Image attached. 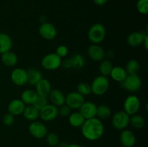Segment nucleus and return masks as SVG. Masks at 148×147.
Masks as SVG:
<instances>
[{
    "label": "nucleus",
    "mask_w": 148,
    "mask_h": 147,
    "mask_svg": "<svg viewBox=\"0 0 148 147\" xmlns=\"http://www.w3.org/2000/svg\"><path fill=\"white\" fill-rule=\"evenodd\" d=\"M103 123L98 118L85 120L81 126V132L85 138L88 141H94L100 139L104 133Z\"/></svg>",
    "instance_id": "obj_1"
},
{
    "label": "nucleus",
    "mask_w": 148,
    "mask_h": 147,
    "mask_svg": "<svg viewBox=\"0 0 148 147\" xmlns=\"http://www.w3.org/2000/svg\"><path fill=\"white\" fill-rule=\"evenodd\" d=\"M106 28L103 24L95 23L90 27L88 33V39L93 44H98L103 41L106 37Z\"/></svg>",
    "instance_id": "obj_2"
},
{
    "label": "nucleus",
    "mask_w": 148,
    "mask_h": 147,
    "mask_svg": "<svg viewBox=\"0 0 148 147\" xmlns=\"http://www.w3.org/2000/svg\"><path fill=\"white\" fill-rule=\"evenodd\" d=\"M109 85V80L106 76L102 75L96 76L90 85L92 93L98 96L103 95L108 90Z\"/></svg>",
    "instance_id": "obj_3"
},
{
    "label": "nucleus",
    "mask_w": 148,
    "mask_h": 147,
    "mask_svg": "<svg viewBox=\"0 0 148 147\" xmlns=\"http://www.w3.org/2000/svg\"><path fill=\"white\" fill-rule=\"evenodd\" d=\"M62 59L55 53L46 55L41 60V66L48 71H54L61 67Z\"/></svg>",
    "instance_id": "obj_4"
},
{
    "label": "nucleus",
    "mask_w": 148,
    "mask_h": 147,
    "mask_svg": "<svg viewBox=\"0 0 148 147\" xmlns=\"http://www.w3.org/2000/svg\"><path fill=\"white\" fill-rule=\"evenodd\" d=\"M121 86L130 92H136L141 88L142 80L137 74L127 75L126 79L121 82Z\"/></svg>",
    "instance_id": "obj_5"
},
{
    "label": "nucleus",
    "mask_w": 148,
    "mask_h": 147,
    "mask_svg": "<svg viewBox=\"0 0 148 147\" xmlns=\"http://www.w3.org/2000/svg\"><path fill=\"white\" fill-rule=\"evenodd\" d=\"M140 108V99L134 95H129L124 102V111L130 116L137 114Z\"/></svg>",
    "instance_id": "obj_6"
},
{
    "label": "nucleus",
    "mask_w": 148,
    "mask_h": 147,
    "mask_svg": "<svg viewBox=\"0 0 148 147\" xmlns=\"http://www.w3.org/2000/svg\"><path fill=\"white\" fill-rule=\"evenodd\" d=\"M130 116L124 111L116 112L112 117V125L116 129L122 130L125 129L130 125Z\"/></svg>",
    "instance_id": "obj_7"
},
{
    "label": "nucleus",
    "mask_w": 148,
    "mask_h": 147,
    "mask_svg": "<svg viewBox=\"0 0 148 147\" xmlns=\"http://www.w3.org/2000/svg\"><path fill=\"white\" fill-rule=\"evenodd\" d=\"M28 131L32 136L38 139H41L46 137L48 133V128L42 122L35 120L30 122L28 127Z\"/></svg>",
    "instance_id": "obj_8"
},
{
    "label": "nucleus",
    "mask_w": 148,
    "mask_h": 147,
    "mask_svg": "<svg viewBox=\"0 0 148 147\" xmlns=\"http://www.w3.org/2000/svg\"><path fill=\"white\" fill-rule=\"evenodd\" d=\"M85 101V97L77 92H72L66 96L65 104L69 106L71 110H79Z\"/></svg>",
    "instance_id": "obj_9"
},
{
    "label": "nucleus",
    "mask_w": 148,
    "mask_h": 147,
    "mask_svg": "<svg viewBox=\"0 0 148 147\" xmlns=\"http://www.w3.org/2000/svg\"><path fill=\"white\" fill-rule=\"evenodd\" d=\"M38 33L43 39L47 40H53L57 35V30L53 24L43 22L38 28Z\"/></svg>",
    "instance_id": "obj_10"
},
{
    "label": "nucleus",
    "mask_w": 148,
    "mask_h": 147,
    "mask_svg": "<svg viewBox=\"0 0 148 147\" xmlns=\"http://www.w3.org/2000/svg\"><path fill=\"white\" fill-rule=\"evenodd\" d=\"M59 115L58 107L53 104H48L40 110V118L46 122H49L56 119Z\"/></svg>",
    "instance_id": "obj_11"
},
{
    "label": "nucleus",
    "mask_w": 148,
    "mask_h": 147,
    "mask_svg": "<svg viewBox=\"0 0 148 147\" xmlns=\"http://www.w3.org/2000/svg\"><path fill=\"white\" fill-rule=\"evenodd\" d=\"M12 82L18 86H22L27 83V71L22 68H17L12 71L10 75Z\"/></svg>",
    "instance_id": "obj_12"
},
{
    "label": "nucleus",
    "mask_w": 148,
    "mask_h": 147,
    "mask_svg": "<svg viewBox=\"0 0 148 147\" xmlns=\"http://www.w3.org/2000/svg\"><path fill=\"white\" fill-rule=\"evenodd\" d=\"M97 106L94 102L90 101H87L84 102L82 106L79 108V112L82 114L85 120L96 117Z\"/></svg>",
    "instance_id": "obj_13"
},
{
    "label": "nucleus",
    "mask_w": 148,
    "mask_h": 147,
    "mask_svg": "<svg viewBox=\"0 0 148 147\" xmlns=\"http://www.w3.org/2000/svg\"><path fill=\"white\" fill-rule=\"evenodd\" d=\"M120 142L124 147H133L136 144V136L134 133L125 128L120 133Z\"/></svg>",
    "instance_id": "obj_14"
},
{
    "label": "nucleus",
    "mask_w": 148,
    "mask_h": 147,
    "mask_svg": "<svg viewBox=\"0 0 148 147\" xmlns=\"http://www.w3.org/2000/svg\"><path fill=\"white\" fill-rule=\"evenodd\" d=\"M87 53L88 56L95 61H101L106 57L105 50L98 44H92L90 46Z\"/></svg>",
    "instance_id": "obj_15"
},
{
    "label": "nucleus",
    "mask_w": 148,
    "mask_h": 147,
    "mask_svg": "<svg viewBox=\"0 0 148 147\" xmlns=\"http://www.w3.org/2000/svg\"><path fill=\"white\" fill-rule=\"evenodd\" d=\"M147 35V33L143 32H133L127 37V43L131 47H139L143 45L145 37Z\"/></svg>",
    "instance_id": "obj_16"
},
{
    "label": "nucleus",
    "mask_w": 148,
    "mask_h": 147,
    "mask_svg": "<svg viewBox=\"0 0 148 147\" xmlns=\"http://www.w3.org/2000/svg\"><path fill=\"white\" fill-rule=\"evenodd\" d=\"M26 105L20 99H14L9 103L7 110L9 113L14 116H18L23 114Z\"/></svg>",
    "instance_id": "obj_17"
},
{
    "label": "nucleus",
    "mask_w": 148,
    "mask_h": 147,
    "mask_svg": "<svg viewBox=\"0 0 148 147\" xmlns=\"http://www.w3.org/2000/svg\"><path fill=\"white\" fill-rule=\"evenodd\" d=\"M51 102V104L56 107H60L64 105L66 100V96L64 95L63 92L58 89H51L48 96Z\"/></svg>",
    "instance_id": "obj_18"
},
{
    "label": "nucleus",
    "mask_w": 148,
    "mask_h": 147,
    "mask_svg": "<svg viewBox=\"0 0 148 147\" xmlns=\"http://www.w3.org/2000/svg\"><path fill=\"white\" fill-rule=\"evenodd\" d=\"M36 89L35 91L38 94V96L42 97H48L51 90V84L50 82L46 79H42L39 81L35 86Z\"/></svg>",
    "instance_id": "obj_19"
},
{
    "label": "nucleus",
    "mask_w": 148,
    "mask_h": 147,
    "mask_svg": "<svg viewBox=\"0 0 148 147\" xmlns=\"http://www.w3.org/2000/svg\"><path fill=\"white\" fill-rule=\"evenodd\" d=\"M12 40L8 34L0 33V54L11 50Z\"/></svg>",
    "instance_id": "obj_20"
},
{
    "label": "nucleus",
    "mask_w": 148,
    "mask_h": 147,
    "mask_svg": "<svg viewBox=\"0 0 148 147\" xmlns=\"http://www.w3.org/2000/svg\"><path fill=\"white\" fill-rule=\"evenodd\" d=\"M23 115L26 120L33 122L40 118V111L33 105H27L25 108Z\"/></svg>",
    "instance_id": "obj_21"
},
{
    "label": "nucleus",
    "mask_w": 148,
    "mask_h": 147,
    "mask_svg": "<svg viewBox=\"0 0 148 147\" xmlns=\"http://www.w3.org/2000/svg\"><path fill=\"white\" fill-rule=\"evenodd\" d=\"M127 73L125 69L122 66H114L111 70V74H110L109 76L112 78V79H114V81L117 82H122L124 79H126V77L127 76Z\"/></svg>",
    "instance_id": "obj_22"
},
{
    "label": "nucleus",
    "mask_w": 148,
    "mask_h": 147,
    "mask_svg": "<svg viewBox=\"0 0 148 147\" xmlns=\"http://www.w3.org/2000/svg\"><path fill=\"white\" fill-rule=\"evenodd\" d=\"M38 94L33 89H25L21 94V99L25 105H33L38 97Z\"/></svg>",
    "instance_id": "obj_23"
},
{
    "label": "nucleus",
    "mask_w": 148,
    "mask_h": 147,
    "mask_svg": "<svg viewBox=\"0 0 148 147\" xmlns=\"http://www.w3.org/2000/svg\"><path fill=\"white\" fill-rule=\"evenodd\" d=\"M27 83L30 86H36V84L43 79V75L41 71L38 69H30L27 71Z\"/></svg>",
    "instance_id": "obj_24"
},
{
    "label": "nucleus",
    "mask_w": 148,
    "mask_h": 147,
    "mask_svg": "<svg viewBox=\"0 0 148 147\" xmlns=\"http://www.w3.org/2000/svg\"><path fill=\"white\" fill-rule=\"evenodd\" d=\"M1 61L3 64L11 67V66H14L17 64V61H18V58L14 52L10 50V51L5 52L1 54Z\"/></svg>",
    "instance_id": "obj_25"
},
{
    "label": "nucleus",
    "mask_w": 148,
    "mask_h": 147,
    "mask_svg": "<svg viewBox=\"0 0 148 147\" xmlns=\"http://www.w3.org/2000/svg\"><path fill=\"white\" fill-rule=\"evenodd\" d=\"M68 118H69V124L75 128H81L85 120V118L79 112H71Z\"/></svg>",
    "instance_id": "obj_26"
},
{
    "label": "nucleus",
    "mask_w": 148,
    "mask_h": 147,
    "mask_svg": "<svg viewBox=\"0 0 148 147\" xmlns=\"http://www.w3.org/2000/svg\"><path fill=\"white\" fill-rule=\"evenodd\" d=\"M128 75H135L138 74L140 69V65L136 59H131L126 64L124 68Z\"/></svg>",
    "instance_id": "obj_27"
},
{
    "label": "nucleus",
    "mask_w": 148,
    "mask_h": 147,
    "mask_svg": "<svg viewBox=\"0 0 148 147\" xmlns=\"http://www.w3.org/2000/svg\"><path fill=\"white\" fill-rule=\"evenodd\" d=\"M111 115V110L108 105H101L97 106L96 118L100 120H105Z\"/></svg>",
    "instance_id": "obj_28"
},
{
    "label": "nucleus",
    "mask_w": 148,
    "mask_h": 147,
    "mask_svg": "<svg viewBox=\"0 0 148 147\" xmlns=\"http://www.w3.org/2000/svg\"><path fill=\"white\" fill-rule=\"evenodd\" d=\"M130 124L134 128H137V129H140L143 128L145 125V120L144 117L142 115H138V114H134L130 116Z\"/></svg>",
    "instance_id": "obj_29"
},
{
    "label": "nucleus",
    "mask_w": 148,
    "mask_h": 147,
    "mask_svg": "<svg viewBox=\"0 0 148 147\" xmlns=\"http://www.w3.org/2000/svg\"><path fill=\"white\" fill-rule=\"evenodd\" d=\"M113 66L112 63L109 60L106 59V60H102L100 63L99 65V71L101 75L104 76H109L111 74V70H112Z\"/></svg>",
    "instance_id": "obj_30"
},
{
    "label": "nucleus",
    "mask_w": 148,
    "mask_h": 147,
    "mask_svg": "<svg viewBox=\"0 0 148 147\" xmlns=\"http://www.w3.org/2000/svg\"><path fill=\"white\" fill-rule=\"evenodd\" d=\"M72 63V68L75 69H80L84 67L85 64V59L81 54H75L70 58Z\"/></svg>",
    "instance_id": "obj_31"
},
{
    "label": "nucleus",
    "mask_w": 148,
    "mask_h": 147,
    "mask_svg": "<svg viewBox=\"0 0 148 147\" xmlns=\"http://www.w3.org/2000/svg\"><path fill=\"white\" fill-rule=\"evenodd\" d=\"M77 92L84 97L89 95L90 94L92 93L90 85L88 83H85V82H81L77 85Z\"/></svg>",
    "instance_id": "obj_32"
},
{
    "label": "nucleus",
    "mask_w": 148,
    "mask_h": 147,
    "mask_svg": "<svg viewBox=\"0 0 148 147\" xmlns=\"http://www.w3.org/2000/svg\"><path fill=\"white\" fill-rule=\"evenodd\" d=\"M46 142L51 146H56L59 142V138L56 133H47L46 135Z\"/></svg>",
    "instance_id": "obj_33"
},
{
    "label": "nucleus",
    "mask_w": 148,
    "mask_h": 147,
    "mask_svg": "<svg viewBox=\"0 0 148 147\" xmlns=\"http://www.w3.org/2000/svg\"><path fill=\"white\" fill-rule=\"evenodd\" d=\"M137 10L140 14H147L148 13V0H138L137 2Z\"/></svg>",
    "instance_id": "obj_34"
},
{
    "label": "nucleus",
    "mask_w": 148,
    "mask_h": 147,
    "mask_svg": "<svg viewBox=\"0 0 148 147\" xmlns=\"http://www.w3.org/2000/svg\"><path fill=\"white\" fill-rule=\"evenodd\" d=\"M48 98L47 97H42V96H38L37 99H36V102L33 104V106L36 107L39 111L44 108L46 105H48Z\"/></svg>",
    "instance_id": "obj_35"
},
{
    "label": "nucleus",
    "mask_w": 148,
    "mask_h": 147,
    "mask_svg": "<svg viewBox=\"0 0 148 147\" xmlns=\"http://www.w3.org/2000/svg\"><path fill=\"white\" fill-rule=\"evenodd\" d=\"M56 53L58 56L61 58V59H64L66 57V56L69 53V49L64 45H61V46H58L56 50Z\"/></svg>",
    "instance_id": "obj_36"
},
{
    "label": "nucleus",
    "mask_w": 148,
    "mask_h": 147,
    "mask_svg": "<svg viewBox=\"0 0 148 147\" xmlns=\"http://www.w3.org/2000/svg\"><path fill=\"white\" fill-rule=\"evenodd\" d=\"M14 120H15V119H14V115L9 113V112L8 113L5 114V115L3 116L2 118L3 123L5 125H7V126H11V125H12L13 124H14Z\"/></svg>",
    "instance_id": "obj_37"
},
{
    "label": "nucleus",
    "mask_w": 148,
    "mask_h": 147,
    "mask_svg": "<svg viewBox=\"0 0 148 147\" xmlns=\"http://www.w3.org/2000/svg\"><path fill=\"white\" fill-rule=\"evenodd\" d=\"M59 110V115H62V117H69V115L71 114V108L69 106L64 104V105H62V106L58 108Z\"/></svg>",
    "instance_id": "obj_38"
},
{
    "label": "nucleus",
    "mask_w": 148,
    "mask_h": 147,
    "mask_svg": "<svg viewBox=\"0 0 148 147\" xmlns=\"http://www.w3.org/2000/svg\"><path fill=\"white\" fill-rule=\"evenodd\" d=\"M61 66H62L64 69H72V63L70 58H69V59H66V58H65L64 60H62Z\"/></svg>",
    "instance_id": "obj_39"
},
{
    "label": "nucleus",
    "mask_w": 148,
    "mask_h": 147,
    "mask_svg": "<svg viewBox=\"0 0 148 147\" xmlns=\"http://www.w3.org/2000/svg\"><path fill=\"white\" fill-rule=\"evenodd\" d=\"M94 4L98 6H103L106 4L108 1V0H92Z\"/></svg>",
    "instance_id": "obj_40"
},
{
    "label": "nucleus",
    "mask_w": 148,
    "mask_h": 147,
    "mask_svg": "<svg viewBox=\"0 0 148 147\" xmlns=\"http://www.w3.org/2000/svg\"><path fill=\"white\" fill-rule=\"evenodd\" d=\"M143 45L145 46V50H147V48H148V36H147V35L145 36V37L144 41H143Z\"/></svg>",
    "instance_id": "obj_41"
},
{
    "label": "nucleus",
    "mask_w": 148,
    "mask_h": 147,
    "mask_svg": "<svg viewBox=\"0 0 148 147\" xmlns=\"http://www.w3.org/2000/svg\"><path fill=\"white\" fill-rule=\"evenodd\" d=\"M114 53L111 50H108V52H107V53H105V56H107V57L109 58V59L110 58L114 57Z\"/></svg>",
    "instance_id": "obj_42"
},
{
    "label": "nucleus",
    "mask_w": 148,
    "mask_h": 147,
    "mask_svg": "<svg viewBox=\"0 0 148 147\" xmlns=\"http://www.w3.org/2000/svg\"><path fill=\"white\" fill-rule=\"evenodd\" d=\"M66 147H83L82 146L79 145V144H72L68 145Z\"/></svg>",
    "instance_id": "obj_43"
},
{
    "label": "nucleus",
    "mask_w": 148,
    "mask_h": 147,
    "mask_svg": "<svg viewBox=\"0 0 148 147\" xmlns=\"http://www.w3.org/2000/svg\"><path fill=\"white\" fill-rule=\"evenodd\" d=\"M54 147H62V146H54Z\"/></svg>",
    "instance_id": "obj_44"
}]
</instances>
